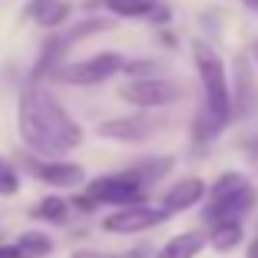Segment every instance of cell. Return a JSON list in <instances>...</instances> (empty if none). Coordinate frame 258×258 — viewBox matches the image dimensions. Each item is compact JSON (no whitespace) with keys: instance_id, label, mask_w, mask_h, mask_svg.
<instances>
[{"instance_id":"e0dca14e","label":"cell","mask_w":258,"mask_h":258,"mask_svg":"<svg viewBox=\"0 0 258 258\" xmlns=\"http://www.w3.org/2000/svg\"><path fill=\"white\" fill-rule=\"evenodd\" d=\"M33 215H37V219H46V222H56V225H60V222L67 219V202H63V199H43V202L33 209Z\"/></svg>"},{"instance_id":"8fae6325","label":"cell","mask_w":258,"mask_h":258,"mask_svg":"<svg viewBox=\"0 0 258 258\" xmlns=\"http://www.w3.org/2000/svg\"><path fill=\"white\" fill-rule=\"evenodd\" d=\"M205 248V232H182L166 242V248L156 258H196L199 251Z\"/></svg>"},{"instance_id":"ba28073f","label":"cell","mask_w":258,"mask_h":258,"mask_svg":"<svg viewBox=\"0 0 258 258\" xmlns=\"http://www.w3.org/2000/svg\"><path fill=\"white\" fill-rule=\"evenodd\" d=\"M159 129V122L152 116H122V119H106L99 122L96 133L103 139H122V143H136V139H146Z\"/></svg>"},{"instance_id":"9a60e30c","label":"cell","mask_w":258,"mask_h":258,"mask_svg":"<svg viewBox=\"0 0 258 258\" xmlns=\"http://www.w3.org/2000/svg\"><path fill=\"white\" fill-rule=\"evenodd\" d=\"M242 225L238 222H219V225H212V235H209V242H212L215 251H232L238 242H242Z\"/></svg>"},{"instance_id":"52a82bcc","label":"cell","mask_w":258,"mask_h":258,"mask_svg":"<svg viewBox=\"0 0 258 258\" xmlns=\"http://www.w3.org/2000/svg\"><path fill=\"white\" fill-rule=\"evenodd\" d=\"M251 205H255V189L245 182L242 189L228 192V196H222V199H212L209 209H205V219L212 222V225H219V222H238Z\"/></svg>"},{"instance_id":"5b68a950","label":"cell","mask_w":258,"mask_h":258,"mask_svg":"<svg viewBox=\"0 0 258 258\" xmlns=\"http://www.w3.org/2000/svg\"><path fill=\"white\" fill-rule=\"evenodd\" d=\"M119 96L133 106L152 109V106H169L175 99H182V86L172 83V80H159V76H139V80L122 86Z\"/></svg>"},{"instance_id":"8992f818","label":"cell","mask_w":258,"mask_h":258,"mask_svg":"<svg viewBox=\"0 0 258 258\" xmlns=\"http://www.w3.org/2000/svg\"><path fill=\"white\" fill-rule=\"evenodd\" d=\"M169 219L166 209H152V205H129V209H119V212H113L106 222H103V228L106 232H116V235H129V232H146V228H156L162 225V222Z\"/></svg>"},{"instance_id":"ac0fdd59","label":"cell","mask_w":258,"mask_h":258,"mask_svg":"<svg viewBox=\"0 0 258 258\" xmlns=\"http://www.w3.org/2000/svg\"><path fill=\"white\" fill-rule=\"evenodd\" d=\"M20 189V175H17L14 162L0 156V196H14Z\"/></svg>"},{"instance_id":"4fadbf2b","label":"cell","mask_w":258,"mask_h":258,"mask_svg":"<svg viewBox=\"0 0 258 258\" xmlns=\"http://www.w3.org/2000/svg\"><path fill=\"white\" fill-rule=\"evenodd\" d=\"M159 7V0H106V10L122 20H136V17H149Z\"/></svg>"},{"instance_id":"5bb4252c","label":"cell","mask_w":258,"mask_h":258,"mask_svg":"<svg viewBox=\"0 0 258 258\" xmlns=\"http://www.w3.org/2000/svg\"><path fill=\"white\" fill-rule=\"evenodd\" d=\"M14 245H17V251H20V258H46L53 251V242H50L43 232H23Z\"/></svg>"},{"instance_id":"6da1fadb","label":"cell","mask_w":258,"mask_h":258,"mask_svg":"<svg viewBox=\"0 0 258 258\" xmlns=\"http://www.w3.org/2000/svg\"><path fill=\"white\" fill-rule=\"evenodd\" d=\"M17 129H20L23 143L46 159H60L83 143V129L70 119V113L53 99V93L43 86L40 76H33L20 93Z\"/></svg>"},{"instance_id":"7402d4cb","label":"cell","mask_w":258,"mask_h":258,"mask_svg":"<svg viewBox=\"0 0 258 258\" xmlns=\"http://www.w3.org/2000/svg\"><path fill=\"white\" fill-rule=\"evenodd\" d=\"M242 4H245L248 10H255V14H258V0H242Z\"/></svg>"},{"instance_id":"2e32d148","label":"cell","mask_w":258,"mask_h":258,"mask_svg":"<svg viewBox=\"0 0 258 258\" xmlns=\"http://www.w3.org/2000/svg\"><path fill=\"white\" fill-rule=\"evenodd\" d=\"M169 169H172V159H169V156H156V159H146V162H139V166H133V172L143 179V185H152L156 179H162Z\"/></svg>"},{"instance_id":"9c48e42d","label":"cell","mask_w":258,"mask_h":258,"mask_svg":"<svg viewBox=\"0 0 258 258\" xmlns=\"http://www.w3.org/2000/svg\"><path fill=\"white\" fill-rule=\"evenodd\" d=\"M27 169H30L33 179L46 185H60V189H70V185H80L83 182V169L76 166V162H40V159H30V156H23Z\"/></svg>"},{"instance_id":"30bf717a","label":"cell","mask_w":258,"mask_h":258,"mask_svg":"<svg viewBox=\"0 0 258 258\" xmlns=\"http://www.w3.org/2000/svg\"><path fill=\"white\" fill-rule=\"evenodd\" d=\"M199 199H205V182L202 179H196V175H192V179H179V182L166 192L162 209H166L169 215L172 212H185V209H192Z\"/></svg>"},{"instance_id":"d6986e66","label":"cell","mask_w":258,"mask_h":258,"mask_svg":"<svg viewBox=\"0 0 258 258\" xmlns=\"http://www.w3.org/2000/svg\"><path fill=\"white\" fill-rule=\"evenodd\" d=\"M242 185H245V179H242L238 172H225V175L219 179V182L212 185V199H222V196H228V192L242 189Z\"/></svg>"},{"instance_id":"ffe728a7","label":"cell","mask_w":258,"mask_h":258,"mask_svg":"<svg viewBox=\"0 0 258 258\" xmlns=\"http://www.w3.org/2000/svg\"><path fill=\"white\" fill-rule=\"evenodd\" d=\"M0 258H20L17 245H0Z\"/></svg>"},{"instance_id":"3957f363","label":"cell","mask_w":258,"mask_h":258,"mask_svg":"<svg viewBox=\"0 0 258 258\" xmlns=\"http://www.w3.org/2000/svg\"><path fill=\"white\" fill-rule=\"evenodd\" d=\"M119 70H126V60L119 53H96L90 60H80V63H67V67H56V80L70 86H96V83H106L109 76H116Z\"/></svg>"},{"instance_id":"44dd1931","label":"cell","mask_w":258,"mask_h":258,"mask_svg":"<svg viewBox=\"0 0 258 258\" xmlns=\"http://www.w3.org/2000/svg\"><path fill=\"white\" fill-rule=\"evenodd\" d=\"M245 258H258V238H255V242L248 245V255H245Z\"/></svg>"},{"instance_id":"277c9868","label":"cell","mask_w":258,"mask_h":258,"mask_svg":"<svg viewBox=\"0 0 258 258\" xmlns=\"http://www.w3.org/2000/svg\"><path fill=\"white\" fill-rule=\"evenodd\" d=\"M143 192H146L143 179H139L133 169H126V172H113V175H99V179H93L90 189H86V196H90L96 205H103V202L136 205V199H143Z\"/></svg>"},{"instance_id":"7a4b0ae2","label":"cell","mask_w":258,"mask_h":258,"mask_svg":"<svg viewBox=\"0 0 258 258\" xmlns=\"http://www.w3.org/2000/svg\"><path fill=\"white\" fill-rule=\"evenodd\" d=\"M192 60H196L199 80L205 90V119L212 126V133H219L228 119H232V93H228V76H225V63L209 43L196 40L192 43Z\"/></svg>"},{"instance_id":"7c38bea8","label":"cell","mask_w":258,"mask_h":258,"mask_svg":"<svg viewBox=\"0 0 258 258\" xmlns=\"http://www.w3.org/2000/svg\"><path fill=\"white\" fill-rule=\"evenodd\" d=\"M30 14L40 27H60L63 20L70 17V4L67 0H33Z\"/></svg>"}]
</instances>
